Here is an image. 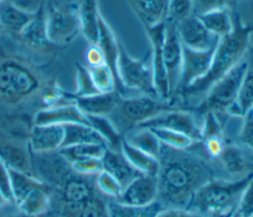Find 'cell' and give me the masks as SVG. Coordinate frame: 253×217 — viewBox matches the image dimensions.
Segmentation results:
<instances>
[{"label": "cell", "instance_id": "cell-3", "mask_svg": "<svg viewBox=\"0 0 253 217\" xmlns=\"http://www.w3.org/2000/svg\"><path fill=\"white\" fill-rule=\"evenodd\" d=\"M42 77L32 62L17 55L0 56V101L19 106L40 95Z\"/></svg>", "mask_w": 253, "mask_h": 217}, {"label": "cell", "instance_id": "cell-34", "mask_svg": "<svg viewBox=\"0 0 253 217\" xmlns=\"http://www.w3.org/2000/svg\"><path fill=\"white\" fill-rule=\"evenodd\" d=\"M0 158L8 168L31 174L32 161L23 148L11 143H0Z\"/></svg>", "mask_w": 253, "mask_h": 217}, {"label": "cell", "instance_id": "cell-52", "mask_svg": "<svg viewBox=\"0 0 253 217\" xmlns=\"http://www.w3.org/2000/svg\"><path fill=\"white\" fill-rule=\"evenodd\" d=\"M6 203H8V202H7L6 198L4 197L3 193H2V192H1V190H0V208H1L4 204H6Z\"/></svg>", "mask_w": 253, "mask_h": 217}, {"label": "cell", "instance_id": "cell-16", "mask_svg": "<svg viewBox=\"0 0 253 217\" xmlns=\"http://www.w3.org/2000/svg\"><path fill=\"white\" fill-rule=\"evenodd\" d=\"M63 137V125L34 124L30 132L29 146L36 154L51 153L62 147Z\"/></svg>", "mask_w": 253, "mask_h": 217}, {"label": "cell", "instance_id": "cell-20", "mask_svg": "<svg viewBox=\"0 0 253 217\" xmlns=\"http://www.w3.org/2000/svg\"><path fill=\"white\" fill-rule=\"evenodd\" d=\"M73 98V97H72ZM122 97L115 91L98 93L88 97L73 98V103L85 115H109L116 109Z\"/></svg>", "mask_w": 253, "mask_h": 217}, {"label": "cell", "instance_id": "cell-35", "mask_svg": "<svg viewBox=\"0 0 253 217\" xmlns=\"http://www.w3.org/2000/svg\"><path fill=\"white\" fill-rule=\"evenodd\" d=\"M9 174L13 194V204L19 202L34 188L46 185L43 181L32 177L31 174L22 171L9 168Z\"/></svg>", "mask_w": 253, "mask_h": 217}, {"label": "cell", "instance_id": "cell-40", "mask_svg": "<svg viewBox=\"0 0 253 217\" xmlns=\"http://www.w3.org/2000/svg\"><path fill=\"white\" fill-rule=\"evenodd\" d=\"M93 80L91 78L88 67L77 63L76 64V89L72 94L73 98L88 97L98 94Z\"/></svg>", "mask_w": 253, "mask_h": 217}, {"label": "cell", "instance_id": "cell-51", "mask_svg": "<svg viewBox=\"0 0 253 217\" xmlns=\"http://www.w3.org/2000/svg\"><path fill=\"white\" fill-rule=\"evenodd\" d=\"M7 217H35V216L27 215V214L22 213V212H20V211H19V213H17V214H11V215H9V216H7Z\"/></svg>", "mask_w": 253, "mask_h": 217}, {"label": "cell", "instance_id": "cell-50", "mask_svg": "<svg viewBox=\"0 0 253 217\" xmlns=\"http://www.w3.org/2000/svg\"><path fill=\"white\" fill-rule=\"evenodd\" d=\"M157 217H214L205 216L185 208H166L158 214Z\"/></svg>", "mask_w": 253, "mask_h": 217}, {"label": "cell", "instance_id": "cell-10", "mask_svg": "<svg viewBox=\"0 0 253 217\" xmlns=\"http://www.w3.org/2000/svg\"><path fill=\"white\" fill-rule=\"evenodd\" d=\"M163 60L172 99L179 88L183 61V44L177 32L176 23L170 20H166L163 42Z\"/></svg>", "mask_w": 253, "mask_h": 217}, {"label": "cell", "instance_id": "cell-32", "mask_svg": "<svg viewBox=\"0 0 253 217\" xmlns=\"http://www.w3.org/2000/svg\"><path fill=\"white\" fill-rule=\"evenodd\" d=\"M124 137L133 147L158 159L161 143L149 128H133Z\"/></svg>", "mask_w": 253, "mask_h": 217}, {"label": "cell", "instance_id": "cell-38", "mask_svg": "<svg viewBox=\"0 0 253 217\" xmlns=\"http://www.w3.org/2000/svg\"><path fill=\"white\" fill-rule=\"evenodd\" d=\"M149 129L157 137L160 143L175 149H188L195 143V141L188 135L175 130L163 127H152Z\"/></svg>", "mask_w": 253, "mask_h": 217}, {"label": "cell", "instance_id": "cell-56", "mask_svg": "<svg viewBox=\"0 0 253 217\" xmlns=\"http://www.w3.org/2000/svg\"><path fill=\"white\" fill-rule=\"evenodd\" d=\"M252 217H253V215H252Z\"/></svg>", "mask_w": 253, "mask_h": 217}, {"label": "cell", "instance_id": "cell-17", "mask_svg": "<svg viewBox=\"0 0 253 217\" xmlns=\"http://www.w3.org/2000/svg\"><path fill=\"white\" fill-rule=\"evenodd\" d=\"M97 44L101 47L106 64L112 70L116 79V91L122 98H128L129 95L121 85L118 77V57H119V39L114 34L113 30L106 22V20L100 15L99 17V38Z\"/></svg>", "mask_w": 253, "mask_h": 217}, {"label": "cell", "instance_id": "cell-26", "mask_svg": "<svg viewBox=\"0 0 253 217\" xmlns=\"http://www.w3.org/2000/svg\"><path fill=\"white\" fill-rule=\"evenodd\" d=\"M96 196L93 185L84 176L71 177L67 179L60 191L63 204H81Z\"/></svg>", "mask_w": 253, "mask_h": 217}, {"label": "cell", "instance_id": "cell-15", "mask_svg": "<svg viewBox=\"0 0 253 217\" xmlns=\"http://www.w3.org/2000/svg\"><path fill=\"white\" fill-rule=\"evenodd\" d=\"M33 122L36 125H65L70 123H82L89 125L87 116L74 103L42 108L35 113Z\"/></svg>", "mask_w": 253, "mask_h": 217}, {"label": "cell", "instance_id": "cell-21", "mask_svg": "<svg viewBox=\"0 0 253 217\" xmlns=\"http://www.w3.org/2000/svg\"><path fill=\"white\" fill-rule=\"evenodd\" d=\"M101 161L103 170L116 178L123 185V188L135 177L140 175V173L129 164L121 151H115L107 147Z\"/></svg>", "mask_w": 253, "mask_h": 217}, {"label": "cell", "instance_id": "cell-36", "mask_svg": "<svg viewBox=\"0 0 253 217\" xmlns=\"http://www.w3.org/2000/svg\"><path fill=\"white\" fill-rule=\"evenodd\" d=\"M107 146L103 143H85L73 146H67L59 149L57 152L66 162L70 163L76 159L99 158L105 153Z\"/></svg>", "mask_w": 253, "mask_h": 217}, {"label": "cell", "instance_id": "cell-27", "mask_svg": "<svg viewBox=\"0 0 253 217\" xmlns=\"http://www.w3.org/2000/svg\"><path fill=\"white\" fill-rule=\"evenodd\" d=\"M121 152L129 164L140 174L156 177L159 171V161L157 158L133 147L125 137L121 143Z\"/></svg>", "mask_w": 253, "mask_h": 217}, {"label": "cell", "instance_id": "cell-42", "mask_svg": "<svg viewBox=\"0 0 253 217\" xmlns=\"http://www.w3.org/2000/svg\"><path fill=\"white\" fill-rule=\"evenodd\" d=\"M71 170L77 175L89 177L96 176L103 170L102 161L99 158H82L71 161Z\"/></svg>", "mask_w": 253, "mask_h": 217}, {"label": "cell", "instance_id": "cell-19", "mask_svg": "<svg viewBox=\"0 0 253 217\" xmlns=\"http://www.w3.org/2000/svg\"><path fill=\"white\" fill-rule=\"evenodd\" d=\"M22 42L34 50H42L51 45L47 38L45 24V7L43 4L35 11L33 19L18 35Z\"/></svg>", "mask_w": 253, "mask_h": 217}, {"label": "cell", "instance_id": "cell-47", "mask_svg": "<svg viewBox=\"0 0 253 217\" xmlns=\"http://www.w3.org/2000/svg\"><path fill=\"white\" fill-rule=\"evenodd\" d=\"M232 0H194L193 14L200 15L209 11L229 8Z\"/></svg>", "mask_w": 253, "mask_h": 217}, {"label": "cell", "instance_id": "cell-33", "mask_svg": "<svg viewBox=\"0 0 253 217\" xmlns=\"http://www.w3.org/2000/svg\"><path fill=\"white\" fill-rule=\"evenodd\" d=\"M62 217H109L106 203L97 196L92 197L81 204H63Z\"/></svg>", "mask_w": 253, "mask_h": 217}, {"label": "cell", "instance_id": "cell-41", "mask_svg": "<svg viewBox=\"0 0 253 217\" xmlns=\"http://www.w3.org/2000/svg\"><path fill=\"white\" fill-rule=\"evenodd\" d=\"M95 183L98 189L103 194L110 196L116 200L120 197L123 191V185L120 183V181L104 170L96 175Z\"/></svg>", "mask_w": 253, "mask_h": 217}, {"label": "cell", "instance_id": "cell-39", "mask_svg": "<svg viewBox=\"0 0 253 217\" xmlns=\"http://www.w3.org/2000/svg\"><path fill=\"white\" fill-rule=\"evenodd\" d=\"M88 69L99 93H112L116 91V79L107 64L97 67H88Z\"/></svg>", "mask_w": 253, "mask_h": 217}, {"label": "cell", "instance_id": "cell-49", "mask_svg": "<svg viewBox=\"0 0 253 217\" xmlns=\"http://www.w3.org/2000/svg\"><path fill=\"white\" fill-rule=\"evenodd\" d=\"M85 60L87 62V67H97L106 64L104 53L97 43L88 46L85 52Z\"/></svg>", "mask_w": 253, "mask_h": 217}, {"label": "cell", "instance_id": "cell-29", "mask_svg": "<svg viewBox=\"0 0 253 217\" xmlns=\"http://www.w3.org/2000/svg\"><path fill=\"white\" fill-rule=\"evenodd\" d=\"M89 125L102 137L108 148L121 151V143L124 138L115 123L106 115H86Z\"/></svg>", "mask_w": 253, "mask_h": 217}, {"label": "cell", "instance_id": "cell-46", "mask_svg": "<svg viewBox=\"0 0 253 217\" xmlns=\"http://www.w3.org/2000/svg\"><path fill=\"white\" fill-rule=\"evenodd\" d=\"M201 142L207 156L211 160H217L225 146L226 140L223 136H211L203 139Z\"/></svg>", "mask_w": 253, "mask_h": 217}, {"label": "cell", "instance_id": "cell-53", "mask_svg": "<svg viewBox=\"0 0 253 217\" xmlns=\"http://www.w3.org/2000/svg\"><path fill=\"white\" fill-rule=\"evenodd\" d=\"M251 108H253V102H252V105H251Z\"/></svg>", "mask_w": 253, "mask_h": 217}, {"label": "cell", "instance_id": "cell-57", "mask_svg": "<svg viewBox=\"0 0 253 217\" xmlns=\"http://www.w3.org/2000/svg\"><path fill=\"white\" fill-rule=\"evenodd\" d=\"M0 29H1V28H0Z\"/></svg>", "mask_w": 253, "mask_h": 217}, {"label": "cell", "instance_id": "cell-48", "mask_svg": "<svg viewBox=\"0 0 253 217\" xmlns=\"http://www.w3.org/2000/svg\"><path fill=\"white\" fill-rule=\"evenodd\" d=\"M0 190L8 203H13V194L10 182L9 168L0 158Z\"/></svg>", "mask_w": 253, "mask_h": 217}, {"label": "cell", "instance_id": "cell-45", "mask_svg": "<svg viewBox=\"0 0 253 217\" xmlns=\"http://www.w3.org/2000/svg\"><path fill=\"white\" fill-rule=\"evenodd\" d=\"M241 118L239 142L253 151V108L247 109Z\"/></svg>", "mask_w": 253, "mask_h": 217}, {"label": "cell", "instance_id": "cell-18", "mask_svg": "<svg viewBox=\"0 0 253 217\" xmlns=\"http://www.w3.org/2000/svg\"><path fill=\"white\" fill-rule=\"evenodd\" d=\"M250 152L253 151L242 145L240 142L233 143L226 141L221 154L217 158V162L231 179L240 178L252 173L248 172L251 165V160L248 156Z\"/></svg>", "mask_w": 253, "mask_h": 217}, {"label": "cell", "instance_id": "cell-12", "mask_svg": "<svg viewBox=\"0 0 253 217\" xmlns=\"http://www.w3.org/2000/svg\"><path fill=\"white\" fill-rule=\"evenodd\" d=\"M217 42L205 50H195L183 45V61L178 93L208 72Z\"/></svg>", "mask_w": 253, "mask_h": 217}, {"label": "cell", "instance_id": "cell-28", "mask_svg": "<svg viewBox=\"0 0 253 217\" xmlns=\"http://www.w3.org/2000/svg\"><path fill=\"white\" fill-rule=\"evenodd\" d=\"M206 29L214 36L222 37L229 35L233 29L232 15L229 8H221L196 15Z\"/></svg>", "mask_w": 253, "mask_h": 217}, {"label": "cell", "instance_id": "cell-9", "mask_svg": "<svg viewBox=\"0 0 253 217\" xmlns=\"http://www.w3.org/2000/svg\"><path fill=\"white\" fill-rule=\"evenodd\" d=\"M166 21L151 27L144 28L146 36L151 44V67L153 86L156 95L164 101L171 100L169 83L163 60V42L165 36Z\"/></svg>", "mask_w": 253, "mask_h": 217}, {"label": "cell", "instance_id": "cell-5", "mask_svg": "<svg viewBox=\"0 0 253 217\" xmlns=\"http://www.w3.org/2000/svg\"><path fill=\"white\" fill-rule=\"evenodd\" d=\"M246 67V59L240 60L208 91L202 102L194 108V110L202 115L207 112H213L224 125L221 116L227 115V117H229L228 112L235 107H238L237 101L245 76Z\"/></svg>", "mask_w": 253, "mask_h": 217}, {"label": "cell", "instance_id": "cell-11", "mask_svg": "<svg viewBox=\"0 0 253 217\" xmlns=\"http://www.w3.org/2000/svg\"><path fill=\"white\" fill-rule=\"evenodd\" d=\"M152 127H163L175 130L188 135L195 142L202 141L201 125L197 122L192 112L182 108L159 113L156 116L139 123L134 128Z\"/></svg>", "mask_w": 253, "mask_h": 217}, {"label": "cell", "instance_id": "cell-23", "mask_svg": "<svg viewBox=\"0 0 253 217\" xmlns=\"http://www.w3.org/2000/svg\"><path fill=\"white\" fill-rule=\"evenodd\" d=\"M34 15L35 12L25 10L11 0L0 1V28L11 34L18 36Z\"/></svg>", "mask_w": 253, "mask_h": 217}, {"label": "cell", "instance_id": "cell-6", "mask_svg": "<svg viewBox=\"0 0 253 217\" xmlns=\"http://www.w3.org/2000/svg\"><path fill=\"white\" fill-rule=\"evenodd\" d=\"M117 68L120 83L129 97L147 95L158 98L153 86L150 49L141 58L136 59L129 55L123 42L119 39Z\"/></svg>", "mask_w": 253, "mask_h": 217}, {"label": "cell", "instance_id": "cell-54", "mask_svg": "<svg viewBox=\"0 0 253 217\" xmlns=\"http://www.w3.org/2000/svg\"><path fill=\"white\" fill-rule=\"evenodd\" d=\"M229 217H231V216H229Z\"/></svg>", "mask_w": 253, "mask_h": 217}, {"label": "cell", "instance_id": "cell-25", "mask_svg": "<svg viewBox=\"0 0 253 217\" xmlns=\"http://www.w3.org/2000/svg\"><path fill=\"white\" fill-rule=\"evenodd\" d=\"M106 208L109 217H157L166 209L158 200L147 205H130L116 199L107 202Z\"/></svg>", "mask_w": 253, "mask_h": 217}, {"label": "cell", "instance_id": "cell-37", "mask_svg": "<svg viewBox=\"0 0 253 217\" xmlns=\"http://www.w3.org/2000/svg\"><path fill=\"white\" fill-rule=\"evenodd\" d=\"M246 62V72L237 101V106L242 116L246 110L251 108L253 102V46L249 50Z\"/></svg>", "mask_w": 253, "mask_h": 217}, {"label": "cell", "instance_id": "cell-30", "mask_svg": "<svg viewBox=\"0 0 253 217\" xmlns=\"http://www.w3.org/2000/svg\"><path fill=\"white\" fill-rule=\"evenodd\" d=\"M50 204L49 187L43 185L34 188L15 205L18 210L27 215L35 216L44 213Z\"/></svg>", "mask_w": 253, "mask_h": 217}, {"label": "cell", "instance_id": "cell-55", "mask_svg": "<svg viewBox=\"0 0 253 217\" xmlns=\"http://www.w3.org/2000/svg\"><path fill=\"white\" fill-rule=\"evenodd\" d=\"M0 1H2V0H0Z\"/></svg>", "mask_w": 253, "mask_h": 217}, {"label": "cell", "instance_id": "cell-31", "mask_svg": "<svg viewBox=\"0 0 253 217\" xmlns=\"http://www.w3.org/2000/svg\"><path fill=\"white\" fill-rule=\"evenodd\" d=\"M63 130H64V137H63V143L61 148L78 145V144H85V143L105 144L102 137L88 124H82V123L65 124L63 125Z\"/></svg>", "mask_w": 253, "mask_h": 217}, {"label": "cell", "instance_id": "cell-13", "mask_svg": "<svg viewBox=\"0 0 253 217\" xmlns=\"http://www.w3.org/2000/svg\"><path fill=\"white\" fill-rule=\"evenodd\" d=\"M176 28L182 44L191 49H208L219 39L211 35L194 14L177 22Z\"/></svg>", "mask_w": 253, "mask_h": 217}, {"label": "cell", "instance_id": "cell-43", "mask_svg": "<svg viewBox=\"0 0 253 217\" xmlns=\"http://www.w3.org/2000/svg\"><path fill=\"white\" fill-rule=\"evenodd\" d=\"M194 0H169L167 20L175 23L193 14Z\"/></svg>", "mask_w": 253, "mask_h": 217}, {"label": "cell", "instance_id": "cell-44", "mask_svg": "<svg viewBox=\"0 0 253 217\" xmlns=\"http://www.w3.org/2000/svg\"><path fill=\"white\" fill-rule=\"evenodd\" d=\"M253 215V178L243 191L231 217H252Z\"/></svg>", "mask_w": 253, "mask_h": 217}, {"label": "cell", "instance_id": "cell-1", "mask_svg": "<svg viewBox=\"0 0 253 217\" xmlns=\"http://www.w3.org/2000/svg\"><path fill=\"white\" fill-rule=\"evenodd\" d=\"M190 148L175 149L161 143L157 200L165 208L186 209L196 191L214 179L211 163Z\"/></svg>", "mask_w": 253, "mask_h": 217}, {"label": "cell", "instance_id": "cell-8", "mask_svg": "<svg viewBox=\"0 0 253 217\" xmlns=\"http://www.w3.org/2000/svg\"><path fill=\"white\" fill-rule=\"evenodd\" d=\"M45 24L47 38L51 44L69 43L80 32L78 7L50 6L45 10Z\"/></svg>", "mask_w": 253, "mask_h": 217}, {"label": "cell", "instance_id": "cell-22", "mask_svg": "<svg viewBox=\"0 0 253 217\" xmlns=\"http://www.w3.org/2000/svg\"><path fill=\"white\" fill-rule=\"evenodd\" d=\"M129 4L143 28L167 20L169 0H129Z\"/></svg>", "mask_w": 253, "mask_h": 217}, {"label": "cell", "instance_id": "cell-7", "mask_svg": "<svg viewBox=\"0 0 253 217\" xmlns=\"http://www.w3.org/2000/svg\"><path fill=\"white\" fill-rule=\"evenodd\" d=\"M173 109H178L173 102L147 95H136L122 98L112 113L118 115V120L124 123L123 125L126 128V132H128L139 123L159 113Z\"/></svg>", "mask_w": 253, "mask_h": 217}, {"label": "cell", "instance_id": "cell-2", "mask_svg": "<svg viewBox=\"0 0 253 217\" xmlns=\"http://www.w3.org/2000/svg\"><path fill=\"white\" fill-rule=\"evenodd\" d=\"M232 32L219 37L208 72L200 79L180 92L184 98L205 96L208 91L227 72H229L248 51L249 40L253 34V25L245 24L237 12H231Z\"/></svg>", "mask_w": 253, "mask_h": 217}, {"label": "cell", "instance_id": "cell-4", "mask_svg": "<svg viewBox=\"0 0 253 217\" xmlns=\"http://www.w3.org/2000/svg\"><path fill=\"white\" fill-rule=\"evenodd\" d=\"M252 178L253 172L240 178L212 179L196 191L186 209L205 216L229 217Z\"/></svg>", "mask_w": 253, "mask_h": 217}, {"label": "cell", "instance_id": "cell-14", "mask_svg": "<svg viewBox=\"0 0 253 217\" xmlns=\"http://www.w3.org/2000/svg\"><path fill=\"white\" fill-rule=\"evenodd\" d=\"M157 178L140 174L127 183L117 199L130 205H147L157 200Z\"/></svg>", "mask_w": 253, "mask_h": 217}, {"label": "cell", "instance_id": "cell-24", "mask_svg": "<svg viewBox=\"0 0 253 217\" xmlns=\"http://www.w3.org/2000/svg\"><path fill=\"white\" fill-rule=\"evenodd\" d=\"M98 0H82L78 6L80 32L90 44H96L99 38Z\"/></svg>", "mask_w": 253, "mask_h": 217}]
</instances>
